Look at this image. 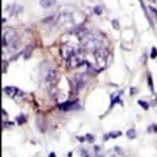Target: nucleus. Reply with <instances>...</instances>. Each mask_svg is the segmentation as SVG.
I'll return each instance as SVG.
<instances>
[{
	"instance_id": "f257e3e1",
	"label": "nucleus",
	"mask_w": 157,
	"mask_h": 157,
	"mask_svg": "<svg viewBox=\"0 0 157 157\" xmlns=\"http://www.w3.org/2000/svg\"><path fill=\"white\" fill-rule=\"evenodd\" d=\"M57 78L58 75L56 70L52 68L51 65H48L46 63L42 65V69L40 71V82L42 87H52L57 82Z\"/></svg>"
},
{
	"instance_id": "f03ea898",
	"label": "nucleus",
	"mask_w": 157,
	"mask_h": 157,
	"mask_svg": "<svg viewBox=\"0 0 157 157\" xmlns=\"http://www.w3.org/2000/svg\"><path fill=\"white\" fill-rule=\"evenodd\" d=\"M82 46L88 51H97L101 49L103 40L102 37L94 32H84L80 35Z\"/></svg>"
},
{
	"instance_id": "7ed1b4c3",
	"label": "nucleus",
	"mask_w": 157,
	"mask_h": 157,
	"mask_svg": "<svg viewBox=\"0 0 157 157\" xmlns=\"http://www.w3.org/2000/svg\"><path fill=\"white\" fill-rule=\"evenodd\" d=\"M17 42V34L14 29L4 28L2 33V47L5 48H13L16 46Z\"/></svg>"
},
{
	"instance_id": "20e7f679",
	"label": "nucleus",
	"mask_w": 157,
	"mask_h": 157,
	"mask_svg": "<svg viewBox=\"0 0 157 157\" xmlns=\"http://www.w3.org/2000/svg\"><path fill=\"white\" fill-rule=\"evenodd\" d=\"M107 56L108 52L105 49H99L94 52V58H95V64H96V69H103L106 66V61H107Z\"/></svg>"
},
{
	"instance_id": "39448f33",
	"label": "nucleus",
	"mask_w": 157,
	"mask_h": 157,
	"mask_svg": "<svg viewBox=\"0 0 157 157\" xmlns=\"http://www.w3.org/2000/svg\"><path fill=\"white\" fill-rule=\"evenodd\" d=\"M78 52H81V51L77 46L67 45V46L62 47V49H61V54L66 60H68L71 56H73L74 54H76Z\"/></svg>"
},
{
	"instance_id": "423d86ee",
	"label": "nucleus",
	"mask_w": 157,
	"mask_h": 157,
	"mask_svg": "<svg viewBox=\"0 0 157 157\" xmlns=\"http://www.w3.org/2000/svg\"><path fill=\"white\" fill-rule=\"evenodd\" d=\"M67 62L70 67H78V66L82 65V63L83 62V56L81 53V52H78L76 54H74L73 56H71L67 60Z\"/></svg>"
},
{
	"instance_id": "0eeeda50",
	"label": "nucleus",
	"mask_w": 157,
	"mask_h": 157,
	"mask_svg": "<svg viewBox=\"0 0 157 157\" xmlns=\"http://www.w3.org/2000/svg\"><path fill=\"white\" fill-rule=\"evenodd\" d=\"M74 78H75V82H76V87H77V89L78 90L82 89L83 87V86H84V82H86V81H84L86 76H84L83 74H78Z\"/></svg>"
},
{
	"instance_id": "6e6552de",
	"label": "nucleus",
	"mask_w": 157,
	"mask_h": 157,
	"mask_svg": "<svg viewBox=\"0 0 157 157\" xmlns=\"http://www.w3.org/2000/svg\"><path fill=\"white\" fill-rule=\"evenodd\" d=\"M4 92L10 97H15L17 93H20V90L15 86H6L4 88Z\"/></svg>"
},
{
	"instance_id": "1a4fd4ad",
	"label": "nucleus",
	"mask_w": 157,
	"mask_h": 157,
	"mask_svg": "<svg viewBox=\"0 0 157 157\" xmlns=\"http://www.w3.org/2000/svg\"><path fill=\"white\" fill-rule=\"evenodd\" d=\"M76 103H77V102H65V103L59 105L58 108L60 109V110H62V111H70L75 107Z\"/></svg>"
},
{
	"instance_id": "9d476101",
	"label": "nucleus",
	"mask_w": 157,
	"mask_h": 157,
	"mask_svg": "<svg viewBox=\"0 0 157 157\" xmlns=\"http://www.w3.org/2000/svg\"><path fill=\"white\" fill-rule=\"evenodd\" d=\"M56 3V0H41L40 1V5L43 8H46V9L52 7V6H53Z\"/></svg>"
},
{
	"instance_id": "9b49d317",
	"label": "nucleus",
	"mask_w": 157,
	"mask_h": 157,
	"mask_svg": "<svg viewBox=\"0 0 157 157\" xmlns=\"http://www.w3.org/2000/svg\"><path fill=\"white\" fill-rule=\"evenodd\" d=\"M120 135H121V132L120 131H113V132H110L109 133V135H108V137L106 138L105 137V139H108V138H117V137H119Z\"/></svg>"
},
{
	"instance_id": "f8f14e48",
	"label": "nucleus",
	"mask_w": 157,
	"mask_h": 157,
	"mask_svg": "<svg viewBox=\"0 0 157 157\" xmlns=\"http://www.w3.org/2000/svg\"><path fill=\"white\" fill-rule=\"evenodd\" d=\"M126 135H127V137L129 139H135L137 136V133H136L135 129H129L127 131V133H126Z\"/></svg>"
},
{
	"instance_id": "ddd939ff",
	"label": "nucleus",
	"mask_w": 157,
	"mask_h": 157,
	"mask_svg": "<svg viewBox=\"0 0 157 157\" xmlns=\"http://www.w3.org/2000/svg\"><path fill=\"white\" fill-rule=\"evenodd\" d=\"M17 123H19V125H22L23 123H25L26 122V118L25 117V116H19L17 117Z\"/></svg>"
},
{
	"instance_id": "4468645a",
	"label": "nucleus",
	"mask_w": 157,
	"mask_h": 157,
	"mask_svg": "<svg viewBox=\"0 0 157 157\" xmlns=\"http://www.w3.org/2000/svg\"><path fill=\"white\" fill-rule=\"evenodd\" d=\"M117 103L121 104V100H120V98H119V95L114 96V97L112 99V103H111V106H113L114 104H117Z\"/></svg>"
},
{
	"instance_id": "2eb2a0df",
	"label": "nucleus",
	"mask_w": 157,
	"mask_h": 157,
	"mask_svg": "<svg viewBox=\"0 0 157 157\" xmlns=\"http://www.w3.org/2000/svg\"><path fill=\"white\" fill-rule=\"evenodd\" d=\"M138 103H139V105H140V106H142L144 109V110H147V109H148V104L147 103V102H144L142 100H139Z\"/></svg>"
},
{
	"instance_id": "dca6fc26",
	"label": "nucleus",
	"mask_w": 157,
	"mask_h": 157,
	"mask_svg": "<svg viewBox=\"0 0 157 157\" xmlns=\"http://www.w3.org/2000/svg\"><path fill=\"white\" fill-rule=\"evenodd\" d=\"M157 56V50H156V48H152V50H151V53H150V57L151 58H155Z\"/></svg>"
},
{
	"instance_id": "f3484780",
	"label": "nucleus",
	"mask_w": 157,
	"mask_h": 157,
	"mask_svg": "<svg viewBox=\"0 0 157 157\" xmlns=\"http://www.w3.org/2000/svg\"><path fill=\"white\" fill-rule=\"evenodd\" d=\"M94 148H95V156L94 157H103V155L98 154V152L100 151V147L98 146H95Z\"/></svg>"
},
{
	"instance_id": "a211bd4d",
	"label": "nucleus",
	"mask_w": 157,
	"mask_h": 157,
	"mask_svg": "<svg viewBox=\"0 0 157 157\" xmlns=\"http://www.w3.org/2000/svg\"><path fill=\"white\" fill-rule=\"evenodd\" d=\"M4 126H7V127H9V126H12L14 125V122L13 121H4Z\"/></svg>"
},
{
	"instance_id": "6ab92c4d",
	"label": "nucleus",
	"mask_w": 157,
	"mask_h": 157,
	"mask_svg": "<svg viewBox=\"0 0 157 157\" xmlns=\"http://www.w3.org/2000/svg\"><path fill=\"white\" fill-rule=\"evenodd\" d=\"M86 138H88V142H93V140H94V139H93V136L92 135H89V134H87L86 135Z\"/></svg>"
},
{
	"instance_id": "aec40b11",
	"label": "nucleus",
	"mask_w": 157,
	"mask_h": 157,
	"mask_svg": "<svg viewBox=\"0 0 157 157\" xmlns=\"http://www.w3.org/2000/svg\"><path fill=\"white\" fill-rule=\"evenodd\" d=\"M148 82H149V86H150V88H152V83H151V78H150V77L148 78Z\"/></svg>"
},
{
	"instance_id": "412c9836",
	"label": "nucleus",
	"mask_w": 157,
	"mask_h": 157,
	"mask_svg": "<svg viewBox=\"0 0 157 157\" xmlns=\"http://www.w3.org/2000/svg\"><path fill=\"white\" fill-rule=\"evenodd\" d=\"M78 139L80 140V142H84V140H86V138H82V137H78Z\"/></svg>"
},
{
	"instance_id": "4be33fe9",
	"label": "nucleus",
	"mask_w": 157,
	"mask_h": 157,
	"mask_svg": "<svg viewBox=\"0 0 157 157\" xmlns=\"http://www.w3.org/2000/svg\"><path fill=\"white\" fill-rule=\"evenodd\" d=\"M152 127H153V130H154V132H157V124H154V125L152 126Z\"/></svg>"
},
{
	"instance_id": "5701e85b",
	"label": "nucleus",
	"mask_w": 157,
	"mask_h": 157,
	"mask_svg": "<svg viewBox=\"0 0 157 157\" xmlns=\"http://www.w3.org/2000/svg\"><path fill=\"white\" fill-rule=\"evenodd\" d=\"M113 23H114V26H116V28H118V26L117 25V22L116 21H113Z\"/></svg>"
},
{
	"instance_id": "b1692460",
	"label": "nucleus",
	"mask_w": 157,
	"mask_h": 157,
	"mask_svg": "<svg viewBox=\"0 0 157 157\" xmlns=\"http://www.w3.org/2000/svg\"><path fill=\"white\" fill-rule=\"evenodd\" d=\"M50 157H56V154H54L53 152H52V153H50Z\"/></svg>"
},
{
	"instance_id": "393cba45",
	"label": "nucleus",
	"mask_w": 157,
	"mask_h": 157,
	"mask_svg": "<svg viewBox=\"0 0 157 157\" xmlns=\"http://www.w3.org/2000/svg\"><path fill=\"white\" fill-rule=\"evenodd\" d=\"M68 157H72V152H69V154H68Z\"/></svg>"
},
{
	"instance_id": "a878e982",
	"label": "nucleus",
	"mask_w": 157,
	"mask_h": 157,
	"mask_svg": "<svg viewBox=\"0 0 157 157\" xmlns=\"http://www.w3.org/2000/svg\"><path fill=\"white\" fill-rule=\"evenodd\" d=\"M152 1H153V2H155V3L157 4V0H152Z\"/></svg>"
},
{
	"instance_id": "bb28decb",
	"label": "nucleus",
	"mask_w": 157,
	"mask_h": 157,
	"mask_svg": "<svg viewBox=\"0 0 157 157\" xmlns=\"http://www.w3.org/2000/svg\"><path fill=\"white\" fill-rule=\"evenodd\" d=\"M110 157H117V156H114V155H112V156H110Z\"/></svg>"
}]
</instances>
